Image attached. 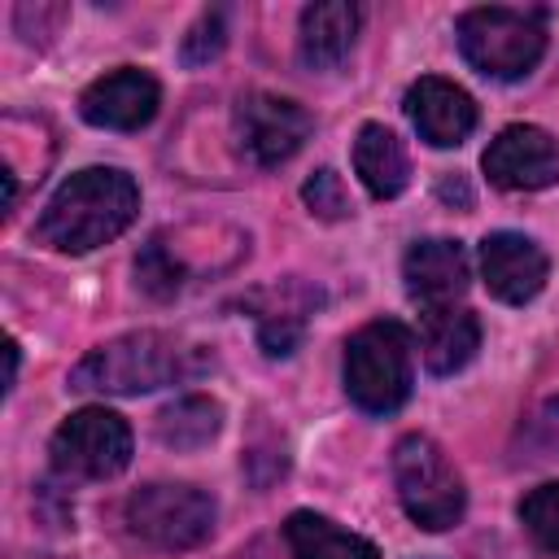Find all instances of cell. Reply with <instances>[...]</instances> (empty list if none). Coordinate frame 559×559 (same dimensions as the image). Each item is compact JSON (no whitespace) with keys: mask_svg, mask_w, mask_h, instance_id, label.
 Listing matches in <instances>:
<instances>
[{"mask_svg":"<svg viewBox=\"0 0 559 559\" xmlns=\"http://www.w3.org/2000/svg\"><path fill=\"white\" fill-rule=\"evenodd\" d=\"M236 148L253 162V166H280L288 162L314 131V118L275 92H249L236 105Z\"/></svg>","mask_w":559,"mask_h":559,"instance_id":"cell-8","label":"cell"},{"mask_svg":"<svg viewBox=\"0 0 559 559\" xmlns=\"http://www.w3.org/2000/svg\"><path fill=\"white\" fill-rule=\"evenodd\" d=\"M201 362L205 358L192 345H183L179 336L144 328V332H127V336H114V341L87 349L70 371V389L135 397V393H153L162 384L192 376Z\"/></svg>","mask_w":559,"mask_h":559,"instance_id":"cell-2","label":"cell"},{"mask_svg":"<svg viewBox=\"0 0 559 559\" xmlns=\"http://www.w3.org/2000/svg\"><path fill=\"white\" fill-rule=\"evenodd\" d=\"M223 48H227V17H223V9H205L179 39V61L188 70H197V66H210Z\"/></svg>","mask_w":559,"mask_h":559,"instance_id":"cell-20","label":"cell"},{"mask_svg":"<svg viewBox=\"0 0 559 559\" xmlns=\"http://www.w3.org/2000/svg\"><path fill=\"white\" fill-rule=\"evenodd\" d=\"M441 197H459V201H463V205H467V201H472V192H467V188H463V179H454V183H450V179H445V183H441Z\"/></svg>","mask_w":559,"mask_h":559,"instance_id":"cell-26","label":"cell"},{"mask_svg":"<svg viewBox=\"0 0 559 559\" xmlns=\"http://www.w3.org/2000/svg\"><path fill=\"white\" fill-rule=\"evenodd\" d=\"M480 275H485V288L498 301L524 306L546 288L550 262H546V253H542V245L533 236L493 231V236L480 240Z\"/></svg>","mask_w":559,"mask_h":559,"instance_id":"cell-11","label":"cell"},{"mask_svg":"<svg viewBox=\"0 0 559 559\" xmlns=\"http://www.w3.org/2000/svg\"><path fill=\"white\" fill-rule=\"evenodd\" d=\"M218 428H223V406L205 393H183L157 411V441L170 450H201L218 437Z\"/></svg>","mask_w":559,"mask_h":559,"instance_id":"cell-18","label":"cell"},{"mask_svg":"<svg viewBox=\"0 0 559 559\" xmlns=\"http://www.w3.org/2000/svg\"><path fill=\"white\" fill-rule=\"evenodd\" d=\"M480 349V319L463 306H437L419 314V358L432 376L463 371Z\"/></svg>","mask_w":559,"mask_h":559,"instance_id":"cell-15","label":"cell"},{"mask_svg":"<svg viewBox=\"0 0 559 559\" xmlns=\"http://www.w3.org/2000/svg\"><path fill=\"white\" fill-rule=\"evenodd\" d=\"M157 105H162L157 79L144 74V70H135V66H122V70L100 74V79L79 96L83 122L105 127V131H140V127L153 122Z\"/></svg>","mask_w":559,"mask_h":559,"instance_id":"cell-10","label":"cell"},{"mask_svg":"<svg viewBox=\"0 0 559 559\" xmlns=\"http://www.w3.org/2000/svg\"><path fill=\"white\" fill-rule=\"evenodd\" d=\"M358 4L349 0H319V4H306L301 9V31H297V52H301V66L310 70H336L354 39H358Z\"/></svg>","mask_w":559,"mask_h":559,"instance_id":"cell-14","label":"cell"},{"mask_svg":"<svg viewBox=\"0 0 559 559\" xmlns=\"http://www.w3.org/2000/svg\"><path fill=\"white\" fill-rule=\"evenodd\" d=\"M480 166L502 192H542L559 179V140L546 127L515 122L489 140Z\"/></svg>","mask_w":559,"mask_h":559,"instance_id":"cell-9","label":"cell"},{"mask_svg":"<svg viewBox=\"0 0 559 559\" xmlns=\"http://www.w3.org/2000/svg\"><path fill=\"white\" fill-rule=\"evenodd\" d=\"M406 118L415 122L419 140H428L432 148H454L476 127V100L459 83L428 74L406 87Z\"/></svg>","mask_w":559,"mask_h":559,"instance_id":"cell-13","label":"cell"},{"mask_svg":"<svg viewBox=\"0 0 559 559\" xmlns=\"http://www.w3.org/2000/svg\"><path fill=\"white\" fill-rule=\"evenodd\" d=\"M214 498L197 485H170V480H157V485H144L127 498L122 507V520L131 528V537H140L144 546H157V550H192L201 546L210 533H214Z\"/></svg>","mask_w":559,"mask_h":559,"instance_id":"cell-6","label":"cell"},{"mask_svg":"<svg viewBox=\"0 0 559 559\" xmlns=\"http://www.w3.org/2000/svg\"><path fill=\"white\" fill-rule=\"evenodd\" d=\"M135 280L148 297H175L183 288V266L162 240H148L144 253L135 258Z\"/></svg>","mask_w":559,"mask_h":559,"instance_id":"cell-21","label":"cell"},{"mask_svg":"<svg viewBox=\"0 0 559 559\" xmlns=\"http://www.w3.org/2000/svg\"><path fill=\"white\" fill-rule=\"evenodd\" d=\"M459 52L485 79H524L546 52V26L537 13L480 4L459 17Z\"/></svg>","mask_w":559,"mask_h":559,"instance_id":"cell-5","label":"cell"},{"mask_svg":"<svg viewBox=\"0 0 559 559\" xmlns=\"http://www.w3.org/2000/svg\"><path fill=\"white\" fill-rule=\"evenodd\" d=\"M4 358H9V371H4V389H13V380H17V341H4Z\"/></svg>","mask_w":559,"mask_h":559,"instance_id":"cell-25","label":"cell"},{"mask_svg":"<svg viewBox=\"0 0 559 559\" xmlns=\"http://www.w3.org/2000/svg\"><path fill=\"white\" fill-rule=\"evenodd\" d=\"M354 170L376 201H393L411 183V157L384 122H362L354 140Z\"/></svg>","mask_w":559,"mask_h":559,"instance_id":"cell-16","label":"cell"},{"mask_svg":"<svg viewBox=\"0 0 559 559\" xmlns=\"http://www.w3.org/2000/svg\"><path fill=\"white\" fill-rule=\"evenodd\" d=\"M402 280H406L411 301H419L424 310L454 306L472 284L467 249L459 240H445V236L415 240L406 249V258H402Z\"/></svg>","mask_w":559,"mask_h":559,"instance_id":"cell-12","label":"cell"},{"mask_svg":"<svg viewBox=\"0 0 559 559\" xmlns=\"http://www.w3.org/2000/svg\"><path fill=\"white\" fill-rule=\"evenodd\" d=\"M140 214V188L118 166H87L70 175L44 205L35 231L61 253H92L118 240Z\"/></svg>","mask_w":559,"mask_h":559,"instance_id":"cell-1","label":"cell"},{"mask_svg":"<svg viewBox=\"0 0 559 559\" xmlns=\"http://www.w3.org/2000/svg\"><path fill=\"white\" fill-rule=\"evenodd\" d=\"M48 454L70 480H109L131 463V428L109 406H83L52 432Z\"/></svg>","mask_w":559,"mask_h":559,"instance_id":"cell-7","label":"cell"},{"mask_svg":"<svg viewBox=\"0 0 559 559\" xmlns=\"http://www.w3.org/2000/svg\"><path fill=\"white\" fill-rule=\"evenodd\" d=\"M524 445H528V459H555L559 454V397L542 402L537 415L524 424Z\"/></svg>","mask_w":559,"mask_h":559,"instance_id":"cell-24","label":"cell"},{"mask_svg":"<svg viewBox=\"0 0 559 559\" xmlns=\"http://www.w3.org/2000/svg\"><path fill=\"white\" fill-rule=\"evenodd\" d=\"M301 197H306L310 214H319V218H328V223H336V218H349V214H354V205H349V192H345V183H341V175H336L332 166L314 170V175L306 179Z\"/></svg>","mask_w":559,"mask_h":559,"instance_id":"cell-23","label":"cell"},{"mask_svg":"<svg viewBox=\"0 0 559 559\" xmlns=\"http://www.w3.org/2000/svg\"><path fill=\"white\" fill-rule=\"evenodd\" d=\"M393 485H397L402 511L428 533L454 528L467 511L463 476L428 432H406L393 445Z\"/></svg>","mask_w":559,"mask_h":559,"instance_id":"cell-4","label":"cell"},{"mask_svg":"<svg viewBox=\"0 0 559 559\" xmlns=\"http://www.w3.org/2000/svg\"><path fill=\"white\" fill-rule=\"evenodd\" d=\"M520 524L528 528V537L546 555H559V480H546V485H537V489L524 493Z\"/></svg>","mask_w":559,"mask_h":559,"instance_id":"cell-19","label":"cell"},{"mask_svg":"<svg viewBox=\"0 0 559 559\" xmlns=\"http://www.w3.org/2000/svg\"><path fill=\"white\" fill-rule=\"evenodd\" d=\"M284 542H288L293 559H380L376 542L341 528L336 520H328L319 511H293L284 520Z\"/></svg>","mask_w":559,"mask_h":559,"instance_id":"cell-17","label":"cell"},{"mask_svg":"<svg viewBox=\"0 0 559 559\" xmlns=\"http://www.w3.org/2000/svg\"><path fill=\"white\" fill-rule=\"evenodd\" d=\"M306 336V306H280L258 314V341L271 358H288Z\"/></svg>","mask_w":559,"mask_h":559,"instance_id":"cell-22","label":"cell"},{"mask_svg":"<svg viewBox=\"0 0 559 559\" xmlns=\"http://www.w3.org/2000/svg\"><path fill=\"white\" fill-rule=\"evenodd\" d=\"M345 393L367 415H393L415 384V345L397 319H376L345 341Z\"/></svg>","mask_w":559,"mask_h":559,"instance_id":"cell-3","label":"cell"}]
</instances>
